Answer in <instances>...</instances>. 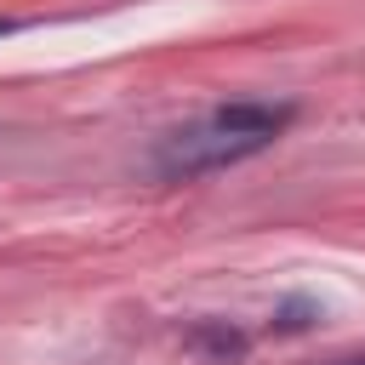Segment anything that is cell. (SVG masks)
<instances>
[{
  "label": "cell",
  "mask_w": 365,
  "mask_h": 365,
  "mask_svg": "<svg viewBox=\"0 0 365 365\" xmlns=\"http://www.w3.org/2000/svg\"><path fill=\"white\" fill-rule=\"evenodd\" d=\"M291 103H222L194 125H177L154 143V171L160 177H200V171H222L240 165L251 154H262L285 125H291Z\"/></svg>",
  "instance_id": "cell-1"
},
{
  "label": "cell",
  "mask_w": 365,
  "mask_h": 365,
  "mask_svg": "<svg viewBox=\"0 0 365 365\" xmlns=\"http://www.w3.org/2000/svg\"><path fill=\"white\" fill-rule=\"evenodd\" d=\"M188 342H194V348H205V354H217V359L245 354V336H240V331H228V325H200Z\"/></svg>",
  "instance_id": "cell-2"
},
{
  "label": "cell",
  "mask_w": 365,
  "mask_h": 365,
  "mask_svg": "<svg viewBox=\"0 0 365 365\" xmlns=\"http://www.w3.org/2000/svg\"><path fill=\"white\" fill-rule=\"evenodd\" d=\"M314 319H319V308H314V302H302V297H297V302H285V308L274 314V325H279V331H302V325H314Z\"/></svg>",
  "instance_id": "cell-3"
},
{
  "label": "cell",
  "mask_w": 365,
  "mask_h": 365,
  "mask_svg": "<svg viewBox=\"0 0 365 365\" xmlns=\"http://www.w3.org/2000/svg\"><path fill=\"white\" fill-rule=\"evenodd\" d=\"M331 365H365V354H342V359H331Z\"/></svg>",
  "instance_id": "cell-4"
},
{
  "label": "cell",
  "mask_w": 365,
  "mask_h": 365,
  "mask_svg": "<svg viewBox=\"0 0 365 365\" xmlns=\"http://www.w3.org/2000/svg\"><path fill=\"white\" fill-rule=\"evenodd\" d=\"M11 29H17V23H11V17H0V34H11Z\"/></svg>",
  "instance_id": "cell-5"
}]
</instances>
